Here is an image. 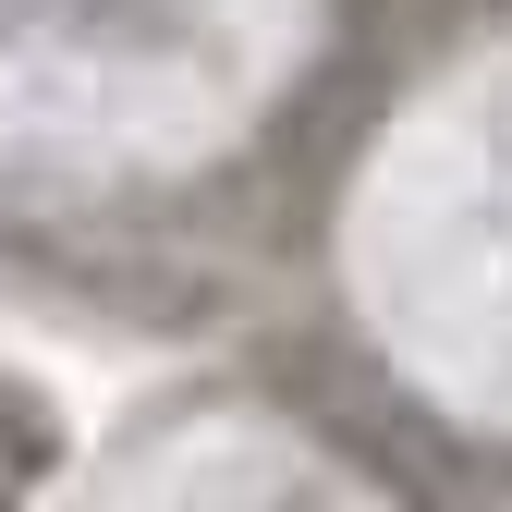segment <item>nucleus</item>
Wrapping results in <instances>:
<instances>
[]
</instances>
